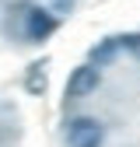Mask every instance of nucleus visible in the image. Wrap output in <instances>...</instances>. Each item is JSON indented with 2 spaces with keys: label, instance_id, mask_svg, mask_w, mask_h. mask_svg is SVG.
Returning <instances> with one entry per match:
<instances>
[{
  "label": "nucleus",
  "instance_id": "nucleus-5",
  "mask_svg": "<svg viewBox=\"0 0 140 147\" xmlns=\"http://www.w3.org/2000/svg\"><path fill=\"white\" fill-rule=\"evenodd\" d=\"M119 46H122L119 39H105L102 46H95V49H91V60H98V63H109V60L116 56V49H119Z\"/></svg>",
  "mask_w": 140,
  "mask_h": 147
},
{
  "label": "nucleus",
  "instance_id": "nucleus-1",
  "mask_svg": "<svg viewBox=\"0 0 140 147\" xmlns=\"http://www.w3.org/2000/svg\"><path fill=\"white\" fill-rule=\"evenodd\" d=\"M102 137H105L102 123L91 119V116H77L67 126V144L70 147H102Z\"/></svg>",
  "mask_w": 140,
  "mask_h": 147
},
{
  "label": "nucleus",
  "instance_id": "nucleus-2",
  "mask_svg": "<svg viewBox=\"0 0 140 147\" xmlns=\"http://www.w3.org/2000/svg\"><path fill=\"white\" fill-rule=\"evenodd\" d=\"M98 81H102V74L98 67H77L74 74H70V81H67V98H84V95H91V91H98Z\"/></svg>",
  "mask_w": 140,
  "mask_h": 147
},
{
  "label": "nucleus",
  "instance_id": "nucleus-6",
  "mask_svg": "<svg viewBox=\"0 0 140 147\" xmlns=\"http://www.w3.org/2000/svg\"><path fill=\"white\" fill-rule=\"evenodd\" d=\"M122 49H140V35H126V39H119Z\"/></svg>",
  "mask_w": 140,
  "mask_h": 147
},
{
  "label": "nucleus",
  "instance_id": "nucleus-3",
  "mask_svg": "<svg viewBox=\"0 0 140 147\" xmlns=\"http://www.w3.org/2000/svg\"><path fill=\"white\" fill-rule=\"evenodd\" d=\"M56 32V14L46 11V7H28V25H25V35L32 42H42Z\"/></svg>",
  "mask_w": 140,
  "mask_h": 147
},
{
  "label": "nucleus",
  "instance_id": "nucleus-4",
  "mask_svg": "<svg viewBox=\"0 0 140 147\" xmlns=\"http://www.w3.org/2000/svg\"><path fill=\"white\" fill-rule=\"evenodd\" d=\"M46 63H32L28 67V77H25V88H28V95H42L46 91Z\"/></svg>",
  "mask_w": 140,
  "mask_h": 147
}]
</instances>
